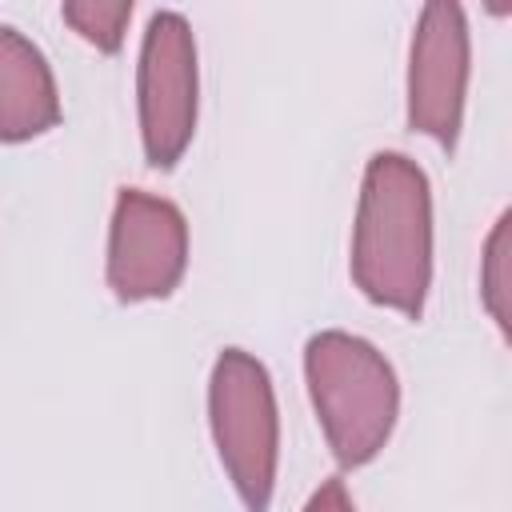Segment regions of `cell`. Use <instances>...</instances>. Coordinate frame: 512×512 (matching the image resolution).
Segmentation results:
<instances>
[{
  "label": "cell",
  "instance_id": "1",
  "mask_svg": "<svg viewBox=\"0 0 512 512\" xmlns=\"http://www.w3.org/2000/svg\"><path fill=\"white\" fill-rule=\"evenodd\" d=\"M352 284L380 308L424 316L432 288V184L404 152H376L364 164L352 220Z\"/></svg>",
  "mask_w": 512,
  "mask_h": 512
},
{
  "label": "cell",
  "instance_id": "2",
  "mask_svg": "<svg viewBox=\"0 0 512 512\" xmlns=\"http://www.w3.org/2000/svg\"><path fill=\"white\" fill-rule=\"evenodd\" d=\"M304 384L332 460L340 468L372 464L400 416L392 360L364 336L324 328L304 344Z\"/></svg>",
  "mask_w": 512,
  "mask_h": 512
},
{
  "label": "cell",
  "instance_id": "3",
  "mask_svg": "<svg viewBox=\"0 0 512 512\" xmlns=\"http://www.w3.org/2000/svg\"><path fill=\"white\" fill-rule=\"evenodd\" d=\"M208 428L244 512H268L280 472V408L260 356L224 348L208 376Z\"/></svg>",
  "mask_w": 512,
  "mask_h": 512
},
{
  "label": "cell",
  "instance_id": "4",
  "mask_svg": "<svg viewBox=\"0 0 512 512\" xmlns=\"http://www.w3.org/2000/svg\"><path fill=\"white\" fill-rule=\"evenodd\" d=\"M200 116V64L192 24L160 8L148 16L136 60V120L144 160L160 172L176 168L196 136Z\"/></svg>",
  "mask_w": 512,
  "mask_h": 512
},
{
  "label": "cell",
  "instance_id": "5",
  "mask_svg": "<svg viewBox=\"0 0 512 512\" xmlns=\"http://www.w3.org/2000/svg\"><path fill=\"white\" fill-rule=\"evenodd\" d=\"M188 272V220L180 204L144 188H120L108 224L104 280L120 304L164 300Z\"/></svg>",
  "mask_w": 512,
  "mask_h": 512
},
{
  "label": "cell",
  "instance_id": "6",
  "mask_svg": "<svg viewBox=\"0 0 512 512\" xmlns=\"http://www.w3.org/2000/svg\"><path fill=\"white\" fill-rule=\"evenodd\" d=\"M472 80V32L468 16L452 0H432L420 8L408 44V128L456 152L464 128Z\"/></svg>",
  "mask_w": 512,
  "mask_h": 512
},
{
  "label": "cell",
  "instance_id": "7",
  "mask_svg": "<svg viewBox=\"0 0 512 512\" xmlns=\"http://www.w3.org/2000/svg\"><path fill=\"white\" fill-rule=\"evenodd\" d=\"M60 88L48 56L12 24H0V144H24L60 124Z\"/></svg>",
  "mask_w": 512,
  "mask_h": 512
},
{
  "label": "cell",
  "instance_id": "8",
  "mask_svg": "<svg viewBox=\"0 0 512 512\" xmlns=\"http://www.w3.org/2000/svg\"><path fill=\"white\" fill-rule=\"evenodd\" d=\"M508 300H512V212H500L480 256V304L508 336Z\"/></svg>",
  "mask_w": 512,
  "mask_h": 512
},
{
  "label": "cell",
  "instance_id": "9",
  "mask_svg": "<svg viewBox=\"0 0 512 512\" xmlns=\"http://www.w3.org/2000/svg\"><path fill=\"white\" fill-rule=\"evenodd\" d=\"M60 20L96 52H120L128 20H132V0H68L60 8Z\"/></svg>",
  "mask_w": 512,
  "mask_h": 512
},
{
  "label": "cell",
  "instance_id": "10",
  "mask_svg": "<svg viewBox=\"0 0 512 512\" xmlns=\"http://www.w3.org/2000/svg\"><path fill=\"white\" fill-rule=\"evenodd\" d=\"M304 512H356V504H352V496H348L344 480H340V476H332V480H324V484L308 496Z\"/></svg>",
  "mask_w": 512,
  "mask_h": 512
}]
</instances>
